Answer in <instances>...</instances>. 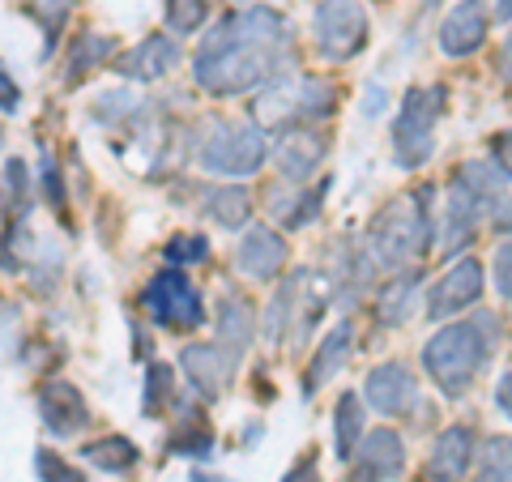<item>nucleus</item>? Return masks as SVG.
<instances>
[{
	"label": "nucleus",
	"instance_id": "1",
	"mask_svg": "<svg viewBox=\"0 0 512 482\" xmlns=\"http://www.w3.org/2000/svg\"><path fill=\"white\" fill-rule=\"evenodd\" d=\"M286 43H291V26H286L278 9H269V5L239 9L201 39L197 56H192V77L214 99L248 94L282 77Z\"/></svg>",
	"mask_w": 512,
	"mask_h": 482
},
{
	"label": "nucleus",
	"instance_id": "2",
	"mask_svg": "<svg viewBox=\"0 0 512 482\" xmlns=\"http://www.w3.org/2000/svg\"><path fill=\"white\" fill-rule=\"evenodd\" d=\"M427 239H431V188H414L376 214L372 231H367V252L384 269H402L427 252Z\"/></svg>",
	"mask_w": 512,
	"mask_h": 482
},
{
	"label": "nucleus",
	"instance_id": "3",
	"mask_svg": "<svg viewBox=\"0 0 512 482\" xmlns=\"http://www.w3.org/2000/svg\"><path fill=\"white\" fill-rule=\"evenodd\" d=\"M483 325H487V316L453 320V325L436 329V337L423 346V367L444 397H461L474 384V376L483 372L487 350H491V342L483 337Z\"/></svg>",
	"mask_w": 512,
	"mask_h": 482
},
{
	"label": "nucleus",
	"instance_id": "4",
	"mask_svg": "<svg viewBox=\"0 0 512 482\" xmlns=\"http://www.w3.org/2000/svg\"><path fill=\"white\" fill-rule=\"evenodd\" d=\"M338 107V86L325 77H295V82H269L252 103V124L261 133H286V128H303L308 120H325Z\"/></svg>",
	"mask_w": 512,
	"mask_h": 482
},
{
	"label": "nucleus",
	"instance_id": "5",
	"mask_svg": "<svg viewBox=\"0 0 512 482\" xmlns=\"http://www.w3.org/2000/svg\"><path fill=\"white\" fill-rule=\"evenodd\" d=\"M444 99H448V90L444 86H410L406 90V99L402 107H397V120H393V158H397V167H423L431 150H436V124L444 116Z\"/></svg>",
	"mask_w": 512,
	"mask_h": 482
},
{
	"label": "nucleus",
	"instance_id": "6",
	"mask_svg": "<svg viewBox=\"0 0 512 482\" xmlns=\"http://www.w3.org/2000/svg\"><path fill=\"white\" fill-rule=\"evenodd\" d=\"M201 171L210 175H227V180H244V175H256L269 158V141L256 124H222L214 128V137L201 146Z\"/></svg>",
	"mask_w": 512,
	"mask_h": 482
},
{
	"label": "nucleus",
	"instance_id": "7",
	"mask_svg": "<svg viewBox=\"0 0 512 482\" xmlns=\"http://www.w3.org/2000/svg\"><path fill=\"white\" fill-rule=\"evenodd\" d=\"M312 35L320 56L342 64L367 47V13L359 0H320L312 9Z\"/></svg>",
	"mask_w": 512,
	"mask_h": 482
},
{
	"label": "nucleus",
	"instance_id": "8",
	"mask_svg": "<svg viewBox=\"0 0 512 482\" xmlns=\"http://www.w3.org/2000/svg\"><path fill=\"white\" fill-rule=\"evenodd\" d=\"M146 312H150L154 325L180 329V333L205 325L201 295H197V286L188 282L184 269H163V273H154V282L146 286Z\"/></svg>",
	"mask_w": 512,
	"mask_h": 482
},
{
	"label": "nucleus",
	"instance_id": "9",
	"mask_svg": "<svg viewBox=\"0 0 512 482\" xmlns=\"http://www.w3.org/2000/svg\"><path fill=\"white\" fill-rule=\"evenodd\" d=\"M483 286H487L483 265H478L474 256H466V261L448 265V273H440V282L431 286L419 308L427 312V320H448L461 308H474V303L483 299Z\"/></svg>",
	"mask_w": 512,
	"mask_h": 482
},
{
	"label": "nucleus",
	"instance_id": "10",
	"mask_svg": "<svg viewBox=\"0 0 512 482\" xmlns=\"http://www.w3.org/2000/svg\"><path fill=\"white\" fill-rule=\"evenodd\" d=\"M406 470V444L393 427H376L363 431L359 440V461H355V478L350 482H393Z\"/></svg>",
	"mask_w": 512,
	"mask_h": 482
},
{
	"label": "nucleus",
	"instance_id": "11",
	"mask_svg": "<svg viewBox=\"0 0 512 482\" xmlns=\"http://www.w3.org/2000/svg\"><path fill=\"white\" fill-rule=\"evenodd\" d=\"M487 30H491V18H487L483 0H461L440 22V52L448 60H466L487 43Z\"/></svg>",
	"mask_w": 512,
	"mask_h": 482
},
{
	"label": "nucleus",
	"instance_id": "12",
	"mask_svg": "<svg viewBox=\"0 0 512 482\" xmlns=\"http://www.w3.org/2000/svg\"><path fill=\"white\" fill-rule=\"evenodd\" d=\"M39 414H43L47 431L60 436V440H69V436H77V431H86V423H90L86 397L69 380H47L43 384V389H39Z\"/></svg>",
	"mask_w": 512,
	"mask_h": 482
},
{
	"label": "nucleus",
	"instance_id": "13",
	"mask_svg": "<svg viewBox=\"0 0 512 482\" xmlns=\"http://www.w3.org/2000/svg\"><path fill=\"white\" fill-rule=\"evenodd\" d=\"M363 401L380 414H410L414 401H419V384H414L406 363H380L372 367V376L363 384Z\"/></svg>",
	"mask_w": 512,
	"mask_h": 482
},
{
	"label": "nucleus",
	"instance_id": "14",
	"mask_svg": "<svg viewBox=\"0 0 512 482\" xmlns=\"http://www.w3.org/2000/svg\"><path fill=\"white\" fill-rule=\"evenodd\" d=\"M180 367H184V380L192 384V389H197L205 401H214L222 389H227V380L235 372V359L222 346L192 342V346L180 350Z\"/></svg>",
	"mask_w": 512,
	"mask_h": 482
},
{
	"label": "nucleus",
	"instance_id": "15",
	"mask_svg": "<svg viewBox=\"0 0 512 482\" xmlns=\"http://www.w3.org/2000/svg\"><path fill=\"white\" fill-rule=\"evenodd\" d=\"M235 265L252 282H274L286 265V239L274 227H252L235 248Z\"/></svg>",
	"mask_w": 512,
	"mask_h": 482
},
{
	"label": "nucleus",
	"instance_id": "16",
	"mask_svg": "<svg viewBox=\"0 0 512 482\" xmlns=\"http://www.w3.org/2000/svg\"><path fill=\"white\" fill-rule=\"evenodd\" d=\"M474 461V431L466 423H453L436 436V448L427 457V478L431 482H461L470 474Z\"/></svg>",
	"mask_w": 512,
	"mask_h": 482
},
{
	"label": "nucleus",
	"instance_id": "17",
	"mask_svg": "<svg viewBox=\"0 0 512 482\" xmlns=\"http://www.w3.org/2000/svg\"><path fill=\"white\" fill-rule=\"evenodd\" d=\"M175 64H180V47H175L171 35H150L141 39L133 52H124L116 60V73L133 77V82H158V77H167Z\"/></svg>",
	"mask_w": 512,
	"mask_h": 482
},
{
	"label": "nucleus",
	"instance_id": "18",
	"mask_svg": "<svg viewBox=\"0 0 512 482\" xmlns=\"http://www.w3.org/2000/svg\"><path fill=\"white\" fill-rule=\"evenodd\" d=\"M325 154H329V141L320 133H312V128H286L282 146H278V171L291 184H299L325 163Z\"/></svg>",
	"mask_w": 512,
	"mask_h": 482
},
{
	"label": "nucleus",
	"instance_id": "19",
	"mask_svg": "<svg viewBox=\"0 0 512 482\" xmlns=\"http://www.w3.org/2000/svg\"><path fill=\"white\" fill-rule=\"evenodd\" d=\"M487 205L474 197V192H466L457 180L448 184V201H444V227H440V248L444 252H457V248H466L470 239H474V227H478V218H483Z\"/></svg>",
	"mask_w": 512,
	"mask_h": 482
},
{
	"label": "nucleus",
	"instance_id": "20",
	"mask_svg": "<svg viewBox=\"0 0 512 482\" xmlns=\"http://www.w3.org/2000/svg\"><path fill=\"white\" fill-rule=\"evenodd\" d=\"M350 337H355V329H350V320H338L329 333H325V342H320V350H316V359H312V367H308V384L303 389L308 393H316L325 380H333L346 367V359H350Z\"/></svg>",
	"mask_w": 512,
	"mask_h": 482
},
{
	"label": "nucleus",
	"instance_id": "21",
	"mask_svg": "<svg viewBox=\"0 0 512 482\" xmlns=\"http://www.w3.org/2000/svg\"><path fill=\"white\" fill-rule=\"evenodd\" d=\"M252 337H256V316L244 299H222V308H218V346L227 350V355L239 363V355L252 346Z\"/></svg>",
	"mask_w": 512,
	"mask_h": 482
},
{
	"label": "nucleus",
	"instance_id": "22",
	"mask_svg": "<svg viewBox=\"0 0 512 482\" xmlns=\"http://www.w3.org/2000/svg\"><path fill=\"white\" fill-rule=\"evenodd\" d=\"M414 308H419V278H414V273H397L376 299L380 325H406Z\"/></svg>",
	"mask_w": 512,
	"mask_h": 482
},
{
	"label": "nucleus",
	"instance_id": "23",
	"mask_svg": "<svg viewBox=\"0 0 512 482\" xmlns=\"http://www.w3.org/2000/svg\"><path fill=\"white\" fill-rule=\"evenodd\" d=\"M363 401L359 393H342L338 397V410H333V453H338L342 461L355 457V448L363 440Z\"/></svg>",
	"mask_w": 512,
	"mask_h": 482
},
{
	"label": "nucleus",
	"instance_id": "24",
	"mask_svg": "<svg viewBox=\"0 0 512 482\" xmlns=\"http://www.w3.org/2000/svg\"><path fill=\"white\" fill-rule=\"evenodd\" d=\"M205 214H210L222 231L248 227V218H252V192H248V188H239V184L214 188V192H210V205H205Z\"/></svg>",
	"mask_w": 512,
	"mask_h": 482
},
{
	"label": "nucleus",
	"instance_id": "25",
	"mask_svg": "<svg viewBox=\"0 0 512 482\" xmlns=\"http://www.w3.org/2000/svg\"><path fill=\"white\" fill-rule=\"evenodd\" d=\"M453 180L466 192H474L483 205H500L508 197V175L495 163H466V167H457Z\"/></svg>",
	"mask_w": 512,
	"mask_h": 482
},
{
	"label": "nucleus",
	"instance_id": "26",
	"mask_svg": "<svg viewBox=\"0 0 512 482\" xmlns=\"http://www.w3.org/2000/svg\"><path fill=\"white\" fill-rule=\"evenodd\" d=\"M82 457L90 465H99V470H107V474H124V470H133V465L141 461L137 444L128 440V436H107V440L82 444Z\"/></svg>",
	"mask_w": 512,
	"mask_h": 482
},
{
	"label": "nucleus",
	"instance_id": "27",
	"mask_svg": "<svg viewBox=\"0 0 512 482\" xmlns=\"http://www.w3.org/2000/svg\"><path fill=\"white\" fill-rule=\"evenodd\" d=\"M474 482H512V436H491L478 448Z\"/></svg>",
	"mask_w": 512,
	"mask_h": 482
},
{
	"label": "nucleus",
	"instance_id": "28",
	"mask_svg": "<svg viewBox=\"0 0 512 482\" xmlns=\"http://www.w3.org/2000/svg\"><path fill=\"white\" fill-rule=\"evenodd\" d=\"M111 52H116V43H111L107 35H86L82 43H77L73 60H69V77H64V82H69V86H77V82H82L86 73H94V69H99V64H103Z\"/></svg>",
	"mask_w": 512,
	"mask_h": 482
},
{
	"label": "nucleus",
	"instance_id": "29",
	"mask_svg": "<svg viewBox=\"0 0 512 482\" xmlns=\"http://www.w3.org/2000/svg\"><path fill=\"white\" fill-rule=\"evenodd\" d=\"M171 397H175V376H171V367L167 363H154L150 367V380H146V397H141V410L150 414H167L171 406Z\"/></svg>",
	"mask_w": 512,
	"mask_h": 482
},
{
	"label": "nucleus",
	"instance_id": "30",
	"mask_svg": "<svg viewBox=\"0 0 512 482\" xmlns=\"http://www.w3.org/2000/svg\"><path fill=\"white\" fill-rule=\"evenodd\" d=\"M329 188V184H325ZM325 188H312V192H303V197H295V205L291 201H282V197H274V214L286 222V227H308V222L320 214V201H325Z\"/></svg>",
	"mask_w": 512,
	"mask_h": 482
},
{
	"label": "nucleus",
	"instance_id": "31",
	"mask_svg": "<svg viewBox=\"0 0 512 482\" xmlns=\"http://www.w3.org/2000/svg\"><path fill=\"white\" fill-rule=\"evenodd\" d=\"M210 18V0H167V26L175 35H197Z\"/></svg>",
	"mask_w": 512,
	"mask_h": 482
},
{
	"label": "nucleus",
	"instance_id": "32",
	"mask_svg": "<svg viewBox=\"0 0 512 482\" xmlns=\"http://www.w3.org/2000/svg\"><path fill=\"white\" fill-rule=\"evenodd\" d=\"M22 9L47 30V47H52L56 35H60V26H64V18L73 13V0H22Z\"/></svg>",
	"mask_w": 512,
	"mask_h": 482
},
{
	"label": "nucleus",
	"instance_id": "33",
	"mask_svg": "<svg viewBox=\"0 0 512 482\" xmlns=\"http://www.w3.org/2000/svg\"><path fill=\"white\" fill-rule=\"evenodd\" d=\"M210 448H214V431L201 423V414H192V431L180 427L171 436V453H184V457H210Z\"/></svg>",
	"mask_w": 512,
	"mask_h": 482
},
{
	"label": "nucleus",
	"instance_id": "34",
	"mask_svg": "<svg viewBox=\"0 0 512 482\" xmlns=\"http://www.w3.org/2000/svg\"><path fill=\"white\" fill-rule=\"evenodd\" d=\"M35 465H39V478H43V482H86V474L77 470V465L60 461L56 453H47V448L35 457Z\"/></svg>",
	"mask_w": 512,
	"mask_h": 482
},
{
	"label": "nucleus",
	"instance_id": "35",
	"mask_svg": "<svg viewBox=\"0 0 512 482\" xmlns=\"http://www.w3.org/2000/svg\"><path fill=\"white\" fill-rule=\"evenodd\" d=\"M167 256L171 261H188V265H197V261H205V256H210V244H205L201 235H175L171 244H167Z\"/></svg>",
	"mask_w": 512,
	"mask_h": 482
},
{
	"label": "nucleus",
	"instance_id": "36",
	"mask_svg": "<svg viewBox=\"0 0 512 482\" xmlns=\"http://www.w3.org/2000/svg\"><path fill=\"white\" fill-rule=\"evenodd\" d=\"M137 111V99L128 90H116V94H103L99 103H94V120H124Z\"/></svg>",
	"mask_w": 512,
	"mask_h": 482
},
{
	"label": "nucleus",
	"instance_id": "37",
	"mask_svg": "<svg viewBox=\"0 0 512 482\" xmlns=\"http://www.w3.org/2000/svg\"><path fill=\"white\" fill-rule=\"evenodd\" d=\"M491 269H495V291H500L504 299H512V239L504 248H495Z\"/></svg>",
	"mask_w": 512,
	"mask_h": 482
},
{
	"label": "nucleus",
	"instance_id": "38",
	"mask_svg": "<svg viewBox=\"0 0 512 482\" xmlns=\"http://www.w3.org/2000/svg\"><path fill=\"white\" fill-rule=\"evenodd\" d=\"M5 180H9V192H13V205H22V210H26L30 175H26V163H22V158H9V167H5Z\"/></svg>",
	"mask_w": 512,
	"mask_h": 482
},
{
	"label": "nucleus",
	"instance_id": "39",
	"mask_svg": "<svg viewBox=\"0 0 512 482\" xmlns=\"http://www.w3.org/2000/svg\"><path fill=\"white\" fill-rule=\"evenodd\" d=\"M43 197L52 201L56 210H64V184H60V167L52 158H43Z\"/></svg>",
	"mask_w": 512,
	"mask_h": 482
},
{
	"label": "nucleus",
	"instance_id": "40",
	"mask_svg": "<svg viewBox=\"0 0 512 482\" xmlns=\"http://www.w3.org/2000/svg\"><path fill=\"white\" fill-rule=\"evenodd\" d=\"M491 163L512 180V133H495L491 137Z\"/></svg>",
	"mask_w": 512,
	"mask_h": 482
},
{
	"label": "nucleus",
	"instance_id": "41",
	"mask_svg": "<svg viewBox=\"0 0 512 482\" xmlns=\"http://www.w3.org/2000/svg\"><path fill=\"white\" fill-rule=\"evenodd\" d=\"M18 107H22V86L13 82L5 69H0V111L9 116V111H18Z\"/></svg>",
	"mask_w": 512,
	"mask_h": 482
},
{
	"label": "nucleus",
	"instance_id": "42",
	"mask_svg": "<svg viewBox=\"0 0 512 482\" xmlns=\"http://www.w3.org/2000/svg\"><path fill=\"white\" fill-rule=\"evenodd\" d=\"M282 482H316V453H308V457H299L291 470H286V478Z\"/></svg>",
	"mask_w": 512,
	"mask_h": 482
},
{
	"label": "nucleus",
	"instance_id": "43",
	"mask_svg": "<svg viewBox=\"0 0 512 482\" xmlns=\"http://www.w3.org/2000/svg\"><path fill=\"white\" fill-rule=\"evenodd\" d=\"M495 410H500L504 419L512 423V372H504L500 384H495Z\"/></svg>",
	"mask_w": 512,
	"mask_h": 482
},
{
	"label": "nucleus",
	"instance_id": "44",
	"mask_svg": "<svg viewBox=\"0 0 512 482\" xmlns=\"http://www.w3.org/2000/svg\"><path fill=\"white\" fill-rule=\"evenodd\" d=\"M491 227H495V231H504V235H512V197L500 201V210L491 214Z\"/></svg>",
	"mask_w": 512,
	"mask_h": 482
},
{
	"label": "nucleus",
	"instance_id": "45",
	"mask_svg": "<svg viewBox=\"0 0 512 482\" xmlns=\"http://www.w3.org/2000/svg\"><path fill=\"white\" fill-rule=\"evenodd\" d=\"M363 111H367V116H380V111H384V90H380V86H367V94H363Z\"/></svg>",
	"mask_w": 512,
	"mask_h": 482
},
{
	"label": "nucleus",
	"instance_id": "46",
	"mask_svg": "<svg viewBox=\"0 0 512 482\" xmlns=\"http://www.w3.org/2000/svg\"><path fill=\"white\" fill-rule=\"evenodd\" d=\"M487 18H495V22H512V0H487Z\"/></svg>",
	"mask_w": 512,
	"mask_h": 482
},
{
	"label": "nucleus",
	"instance_id": "47",
	"mask_svg": "<svg viewBox=\"0 0 512 482\" xmlns=\"http://www.w3.org/2000/svg\"><path fill=\"white\" fill-rule=\"evenodd\" d=\"M504 69H512V35L504 39Z\"/></svg>",
	"mask_w": 512,
	"mask_h": 482
},
{
	"label": "nucleus",
	"instance_id": "48",
	"mask_svg": "<svg viewBox=\"0 0 512 482\" xmlns=\"http://www.w3.org/2000/svg\"><path fill=\"white\" fill-rule=\"evenodd\" d=\"M504 73H508V82H512V69H504Z\"/></svg>",
	"mask_w": 512,
	"mask_h": 482
},
{
	"label": "nucleus",
	"instance_id": "49",
	"mask_svg": "<svg viewBox=\"0 0 512 482\" xmlns=\"http://www.w3.org/2000/svg\"><path fill=\"white\" fill-rule=\"evenodd\" d=\"M0 141H5V137H0Z\"/></svg>",
	"mask_w": 512,
	"mask_h": 482
}]
</instances>
